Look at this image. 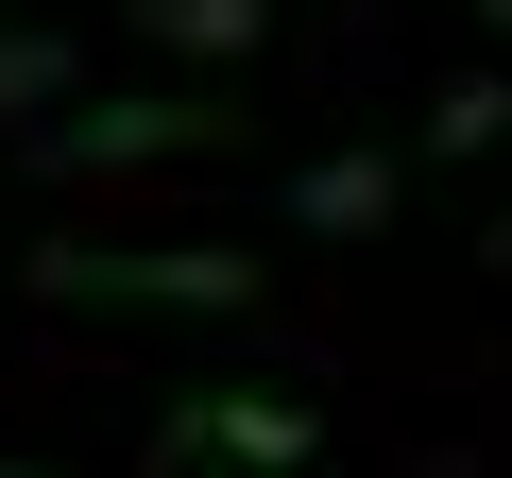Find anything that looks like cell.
Masks as SVG:
<instances>
[{
    "mask_svg": "<svg viewBox=\"0 0 512 478\" xmlns=\"http://www.w3.org/2000/svg\"><path fill=\"white\" fill-rule=\"evenodd\" d=\"M137 35H154V52H188V69H239L256 35H274V0H137Z\"/></svg>",
    "mask_w": 512,
    "mask_h": 478,
    "instance_id": "5b68a950",
    "label": "cell"
},
{
    "mask_svg": "<svg viewBox=\"0 0 512 478\" xmlns=\"http://www.w3.org/2000/svg\"><path fill=\"white\" fill-rule=\"evenodd\" d=\"M478 18H495V0H478Z\"/></svg>",
    "mask_w": 512,
    "mask_h": 478,
    "instance_id": "9c48e42d",
    "label": "cell"
},
{
    "mask_svg": "<svg viewBox=\"0 0 512 478\" xmlns=\"http://www.w3.org/2000/svg\"><path fill=\"white\" fill-rule=\"evenodd\" d=\"M291 222H308V239H376V222H393V154H325V171H291Z\"/></svg>",
    "mask_w": 512,
    "mask_h": 478,
    "instance_id": "277c9868",
    "label": "cell"
},
{
    "mask_svg": "<svg viewBox=\"0 0 512 478\" xmlns=\"http://www.w3.org/2000/svg\"><path fill=\"white\" fill-rule=\"evenodd\" d=\"M205 137H222V103H205V86H120V103L35 120V154H52V171H137V154H205Z\"/></svg>",
    "mask_w": 512,
    "mask_h": 478,
    "instance_id": "3957f363",
    "label": "cell"
},
{
    "mask_svg": "<svg viewBox=\"0 0 512 478\" xmlns=\"http://www.w3.org/2000/svg\"><path fill=\"white\" fill-rule=\"evenodd\" d=\"M18 274L52 308H256V257H222V239H171V257H137V239H35Z\"/></svg>",
    "mask_w": 512,
    "mask_h": 478,
    "instance_id": "6da1fadb",
    "label": "cell"
},
{
    "mask_svg": "<svg viewBox=\"0 0 512 478\" xmlns=\"http://www.w3.org/2000/svg\"><path fill=\"white\" fill-rule=\"evenodd\" d=\"M495 120H512V103H495V69H461V86L427 103V154H495Z\"/></svg>",
    "mask_w": 512,
    "mask_h": 478,
    "instance_id": "8992f818",
    "label": "cell"
},
{
    "mask_svg": "<svg viewBox=\"0 0 512 478\" xmlns=\"http://www.w3.org/2000/svg\"><path fill=\"white\" fill-rule=\"evenodd\" d=\"M0 478H35V461H0Z\"/></svg>",
    "mask_w": 512,
    "mask_h": 478,
    "instance_id": "ba28073f",
    "label": "cell"
},
{
    "mask_svg": "<svg viewBox=\"0 0 512 478\" xmlns=\"http://www.w3.org/2000/svg\"><path fill=\"white\" fill-rule=\"evenodd\" d=\"M18 103H69V35H0V120Z\"/></svg>",
    "mask_w": 512,
    "mask_h": 478,
    "instance_id": "52a82bcc",
    "label": "cell"
},
{
    "mask_svg": "<svg viewBox=\"0 0 512 478\" xmlns=\"http://www.w3.org/2000/svg\"><path fill=\"white\" fill-rule=\"evenodd\" d=\"M154 461H171V478H308V461H325V410H308V393H205V410L154 427Z\"/></svg>",
    "mask_w": 512,
    "mask_h": 478,
    "instance_id": "7a4b0ae2",
    "label": "cell"
}]
</instances>
